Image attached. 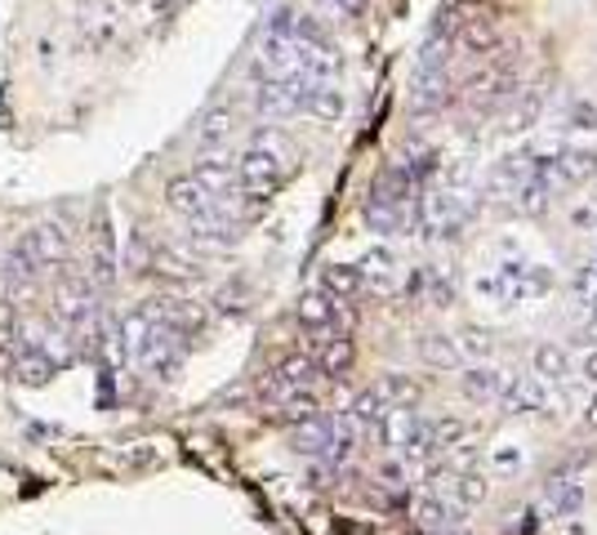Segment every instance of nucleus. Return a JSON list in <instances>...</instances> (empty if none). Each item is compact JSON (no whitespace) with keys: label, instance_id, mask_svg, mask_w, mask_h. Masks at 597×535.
<instances>
[{"label":"nucleus","instance_id":"obj_1","mask_svg":"<svg viewBox=\"0 0 597 535\" xmlns=\"http://www.w3.org/2000/svg\"><path fill=\"white\" fill-rule=\"evenodd\" d=\"M286 170H290V143L277 130H259L250 139V148L236 157V183H242V196H250L255 205L268 201L281 188Z\"/></svg>","mask_w":597,"mask_h":535},{"label":"nucleus","instance_id":"obj_2","mask_svg":"<svg viewBox=\"0 0 597 535\" xmlns=\"http://www.w3.org/2000/svg\"><path fill=\"white\" fill-rule=\"evenodd\" d=\"M472 220V205L463 192H450V188H433L424 201H419V228L428 237H446L455 242Z\"/></svg>","mask_w":597,"mask_h":535},{"label":"nucleus","instance_id":"obj_3","mask_svg":"<svg viewBox=\"0 0 597 535\" xmlns=\"http://www.w3.org/2000/svg\"><path fill=\"white\" fill-rule=\"evenodd\" d=\"M19 250L45 272V268H58L67 255H72V233L58 224V220H41L32 224L23 237H19Z\"/></svg>","mask_w":597,"mask_h":535},{"label":"nucleus","instance_id":"obj_4","mask_svg":"<svg viewBox=\"0 0 597 535\" xmlns=\"http://www.w3.org/2000/svg\"><path fill=\"white\" fill-rule=\"evenodd\" d=\"M455 98L450 89V67H437V63H419L415 72V89H411V107L415 113H441V107Z\"/></svg>","mask_w":597,"mask_h":535},{"label":"nucleus","instance_id":"obj_5","mask_svg":"<svg viewBox=\"0 0 597 535\" xmlns=\"http://www.w3.org/2000/svg\"><path fill=\"white\" fill-rule=\"evenodd\" d=\"M500 41H504V32H500V23L487 19V14H468V19H459V28H455V45H459L463 54H472V58L500 54Z\"/></svg>","mask_w":597,"mask_h":535},{"label":"nucleus","instance_id":"obj_6","mask_svg":"<svg viewBox=\"0 0 597 535\" xmlns=\"http://www.w3.org/2000/svg\"><path fill=\"white\" fill-rule=\"evenodd\" d=\"M495 402L504 406V415H544L548 388L535 375H513V379H504V388H500Z\"/></svg>","mask_w":597,"mask_h":535},{"label":"nucleus","instance_id":"obj_7","mask_svg":"<svg viewBox=\"0 0 597 535\" xmlns=\"http://www.w3.org/2000/svg\"><path fill=\"white\" fill-rule=\"evenodd\" d=\"M579 504H584V478H579L575 464H566L544 486V513L548 517H571V513H579Z\"/></svg>","mask_w":597,"mask_h":535},{"label":"nucleus","instance_id":"obj_8","mask_svg":"<svg viewBox=\"0 0 597 535\" xmlns=\"http://www.w3.org/2000/svg\"><path fill=\"white\" fill-rule=\"evenodd\" d=\"M192 179H196L218 205H227V210H232L236 196H242V183H236V161H232V157H205V161L192 170Z\"/></svg>","mask_w":597,"mask_h":535},{"label":"nucleus","instance_id":"obj_9","mask_svg":"<svg viewBox=\"0 0 597 535\" xmlns=\"http://www.w3.org/2000/svg\"><path fill=\"white\" fill-rule=\"evenodd\" d=\"M166 201H170V210L179 214L183 224H192V220H201V214H210L218 201L192 179V174H179V179H170V188H166Z\"/></svg>","mask_w":597,"mask_h":535},{"label":"nucleus","instance_id":"obj_10","mask_svg":"<svg viewBox=\"0 0 597 535\" xmlns=\"http://www.w3.org/2000/svg\"><path fill=\"white\" fill-rule=\"evenodd\" d=\"M463 513H468L463 504L441 500V495H424L415 504V522H419L424 535H433V531H463Z\"/></svg>","mask_w":597,"mask_h":535},{"label":"nucleus","instance_id":"obj_11","mask_svg":"<svg viewBox=\"0 0 597 535\" xmlns=\"http://www.w3.org/2000/svg\"><path fill=\"white\" fill-rule=\"evenodd\" d=\"M356 268H362L366 290H371L375 299H393V295H397V255H393V250H371Z\"/></svg>","mask_w":597,"mask_h":535},{"label":"nucleus","instance_id":"obj_12","mask_svg":"<svg viewBox=\"0 0 597 535\" xmlns=\"http://www.w3.org/2000/svg\"><path fill=\"white\" fill-rule=\"evenodd\" d=\"M553 174H557L562 188H566V183H584V179L597 174V152H593V148H579V143L553 148Z\"/></svg>","mask_w":597,"mask_h":535},{"label":"nucleus","instance_id":"obj_13","mask_svg":"<svg viewBox=\"0 0 597 535\" xmlns=\"http://www.w3.org/2000/svg\"><path fill=\"white\" fill-rule=\"evenodd\" d=\"M352 362H356V349H352L348 335H321V344H317V371L321 375L339 379V375L352 371Z\"/></svg>","mask_w":597,"mask_h":535},{"label":"nucleus","instance_id":"obj_14","mask_svg":"<svg viewBox=\"0 0 597 535\" xmlns=\"http://www.w3.org/2000/svg\"><path fill=\"white\" fill-rule=\"evenodd\" d=\"M299 327L312 331V335H334V299L312 290L299 299Z\"/></svg>","mask_w":597,"mask_h":535},{"label":"nucleus","instance_id":"obj_15","mask_svg":"<svg viewBox=\"0 0 597 535\" xmlns=\"http://www.w3.org/2000/svg\"><path fill=\"white\" fill-rule=\"evenodd\" d=\"M362 290H366V277L356 264H330L321 272V295H330V299H356Z\"/></svg>","mask_w":597,"mask_h":535},{"label":"nucleus","instance_id":"obj_16","mask_svg":"<svg viewBox=\"0 0 597 535\" xmlns=\"http://www.w3.org/2000/svg\"><path fill=\"white\" fill-rule=\"evenodd\" d=\"M504 371H495L491 362H477V366H468L463 371V393L472 397V402H495L500 397V388H504Z\"/></svg>","mask_w":597,"mask_h":535},{"label":"nucleus","instance_id":"obj_17","mask_svg":"<svg viewBox=\"0 0 597 535\" xmlns=\"http://www.w3.org/2000/svg\"><path fill=\"white\" fill-rule=\"evenodd\" d=\"M303 113L317 117V121H339V117H343V94H339V85H334V81H312Z\"/></svg>","mask_w":597,"mask_h":535},{"label":"nucleus","instance_id":"obj_18","mask_svg":"<svg viewBox=\"0 0 597 535\" xmlns=\"http://www.w3.org/2000/svg\"><path fill=\"white\" fill-rule=\"evenodd\" d=\"M384 410H388V402L371 388V393H362V397H356L352 402V410L343 415L348 424H352V434H366V428H380V419H384Z\"/></svg>","mask_w":597,"mask_h":535},{"label":"nucleus","instance_id":"obj_19","mask_svg":"<svg viewBox=\"0 0 597 535\" xmlns=\"http://www.w3.org/2000/svg\"><path fill=\"white\" fill-rule=\"evenodd\" d=\"M468 438H472V419H463V415H441L433 424V447L437 451H459Z\"/></svg>","mask_w":597,"mask_h":535},{"label":"nucleus","instance_id":"obj_20","mask_svg":"<svg viewBox=\"0 0 597 535\" xmlns=\"http://www.w3.org/2000/svg\"><path fill=\"white\" fill-rule=\"evenodd\" d=\"M419 357H424L428 366H441V371H455V366L463 362V353H459V344H455L450 335H424V340H419Z\"/></svg>","mask_w":597,"mask_h":535},{"label":"nucleus","instance_id":"obj_21","mask_svg":"<svg viewBox=\"0 0 597 535\" xmlns=\"http://www.w3.org/2000/svg\"><path fill=\"white\" fill-rule=\"evenodd\" d=\"M566 375H571L566 349H562V344H540V349H535V379H544V384H562Z\"/></svg>","mask_w":597,"mask_h":535},{"label":"nucleus","instance_id":"obj_22","mask_svg":"<svg viewBox=\"0 0 597 535\" xmlns=\"http://www.w3.org/2000/svg\"><path fill=\"white\" fill-rule=\"evenodd\" d=\"M227 135H232V113H227V107H214V113L201 121V130H196V143L201 148H218V143H227Z\"/></svg>","mask_w":597,"mask_h":535},{"label":"nucleus","instance_id":"obj_23","mask_svg":"<svg viewBox=\"0 0 597 535\" xmlns=\"http://www.w3.org/2000/svg\"><path fill=\"white\" fill-rule=\"evenodd\" d=\"M0 344H23V312L14 299H0Z\"/></svg>","mask_w":597,"mask_h":535},{"label":"nucleus","instance_id":"obj_24","mask_svg":"<svg viewBox=\"0 0 597 535\" xmlns=\"http://www.w3.org/2000/svg\"><path fill=\"white\" fill-rule=\"evenodd\" d=\"M375 393H380V397H384L388 406H411V402L419 397V388H415V384H411L406 375H388V379H384V384H380Z\"/></svg>","mask_w":597,"mask_h":535},{"label":"nucleus","instance_id":"obj_25","mask_svg":"<svg viewBox=\"0 0 597 535\" xmlns=\"http://www.w3.org/2000/svg\"><path fill=\"white\" fill-rule=\"evenodd\" d=\"M459 353H468V357H477V362H491V357H495V340H491L487 331H463Z\"/></svg>","mask_w":597,"mask_h":535},{"label":"nucleus","instance_id":"obj_26","mask_svg":"<svg viewBox=\"0 0 597 535\" xmlns=\"http://www.w3.org/2000/svg\"><path fill=\"white\" fill-rule=\"evenodd\" d=\"M575 299H579L584 308L597 303V264H588V268L575 272Z\"/></svg>","mask_w":597,"mask_h":535},{"label":"nucleus","instance_id":"obj_27","mask_svg":"<svg viewBox=\"0 0 597 535\" xmlns=\"http://www.w3.org/2000/svg\"><path fill=\"white\" fill-rule=\"evenodd\" d=\"M571 121H575V130H597V113H593L588 103H579V107H575Z\"/></svg>","mask_w":597,"mask_h":535},{"label":"nucleus","instance_id":"obj_28","mask_svg":"<svg viewBox=\"0 0 597 535\" xmlns=\"http://www.w3.org/2000/svg\"><path fill=\"white\" fill-rule=\"evenodd\" d=\"M579 375H584L588 384H597V349H588V353L579 357Z\"/></svg>","mask_w":597,"mask_h":535},{"label":"nucleus","instance_id":"obj_29","mask_svg":"<svg viewBox=\"0 0 597 535\" xmlns=\"http://www.w3.org/2000/svg\"><path fill=\"white\" fill-rule=\"evenodd\" d=\"M384 482L388 486H406V469L402 464H384Z\"/></svg>","mask_w":597,"mask_h":535},{"label":"nucleus","instance_id":"obj_30","mask_svg":"<svg viewBox=\"0 0 597 535\" xmlns=\"http://www.w3.org/2000/svg\"><path fill=\"white\" fill-rule=\"evenodd\" d=\"M584 428H588V434H597V397L584 406Z\"/></svg>","mask_w":597,"mask_h":535},{"label":"nucleus","instance_id":"obj_31","mask_svg":"<svg viewBox=\"0 0 597 535\" xmlns=\"http://www.w3.org/2000/svg\"><path fill=\"white\" fill-rule=\"evenodd\" d=\"M588 327L597 331V303H588Z\"/></svg>","mask_w":597,"mask_h":535}]
</instances>
